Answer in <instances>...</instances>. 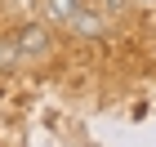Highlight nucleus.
Wrapping results in <instances>:
<instances>
[{"label": "nucleus", "mask_w": 156, "mask_h": 147, "mask_svg": "<svg viewBox=\"0 0 156 147\" xmlns=\"http://www.w3.org/2000/svg\"><path fill=\"white\" fill-rule=\"evenodd\" d=\"M13 62H23V49H18V40H5L0 45V67H13Z\"/></svg>", "instance_id": "nucleus-4"}, {"label": "nucleus", "mask_w": 156, "mask_h": 147, "mask_svg": "<svg viewBox=\"0 0 156 147\" xmlns=\"http://www.w3.org/2000/svg\"><path fill=\"white\" fill-rule=\"evenodd\" d=\"M67 27H72L76 36H103V13L98 9H76L67 18Z\"/></svg>", "instance_id": "nucleus-2"}, {"label": "nucleus", "mask_w": 156, "mask_h": 147, "mask_svg": "<svg viewBox=\"0 0 156 147\" xmlns=\"http://www.w3.org/2000/svg\"><path fill=\"white\" fill-rule=\"evenodd\" d=\"M80 9V0H45V18L49 23H58V27H67V18Z\"/></svg>", "instance_id": "nucleus-3"}, {"label": "nucleus", "mask_w": 156, "mask_h": 147, "mask_svg": "<svg viewBox=\"0 0 156 147\" xmlns=\"http://www.w3.org/2000/svg\"><path fill=\"white\" fill-rule=\"evenodd\" d=\"M143 5H156V0H143Z\"/></svg>", "instance_id": "nucleus-5"}, {"label": "nucleus", "mask_w": 156, "mask_h": 147, "mask_svg": "<svg viewBox=\"0 0 156 147\" xmlns=\"http://www.w3.org/2000/svg\"><path fill=\"white\" fill-rule=\"evenodd\" d=\"M18 49H23V58H31V54H45V49H49V27H40V23L23 27V36H18Z\"/></svg>", "instance_id": "nucleus-1"}]
</instances>
